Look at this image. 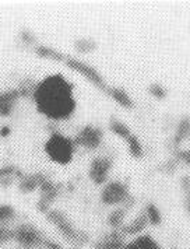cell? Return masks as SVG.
<instances>
[{"mask_svg": "<svg viewBox=\"0 0 190 249\" xmlns=\"http://www.w3.org/2000/svg\"><path fill=\"white\" fill-rule=\"evenodd\" d=\"M188 210H189V213H190V202L188 203Z\"/></svg>", "mask_w": 190, "mask_h": 249, "instance_id": "29", "label": "cell"}, {"mask_svg": "<svg viewBox=\"0 0 190 249\" xmlns=\"http://www.w3.org/2000/svg\"><path fill=\"white\" fill-rule=\"evenodd\" d=\"M14 239L22 249H36L45 242L44 234L31 224H22L14 230Z\"/></svg>", "mask_w": 190, "mask_h": 249, "instance_id": "3", "label": "cell"}, {"mask_svg": "<svg viewBox=\"0 0 190 249\" xmlns=\"http://www.w3.org/2000/svg\"><path fill=\"white\" fill-rule=\"evenodd\" d=\"M34 100L39 112L56 121L69 118L76 108L73 87L60 74L49 76L36 84Z\"/></svg>", "mask_w": 190, "mask_h": 249, "instance_id": "1", "label": "cell"}, {"mask_svg": "<svg viewBox=\"0 0 190 249\" xmlns=\"http://www.w3.org/2000/svg\"><path fill=\"white\" fill-rule=\"evenodd\" d=\"M179 157L182 160H185L188 164H190V151H180L179 153Z\"/></svg>", "mask_w": 190, "mask_h": 249, "instance_id": "26", "label": "cell"}, {"mask_svg": "<svg viewBox=\"0 0 190 249\" xmlns=\"http://www.w3.org/2000/svg\"><path fill=\"white\" fill-rule=\"evenodd\" d=\"M101 197L104 203L118 204L126 202V199L129 197V193H127V188L122 182H111L104 188Z\"/></svg>", "mask_w": 190, "mask_h": 249, "instance_id": "4", "label": "cell"}, {"mask_svg": "<svg viewBox=\"0 0 190 249\" xmlns=\"http://www.w3.org/2000/svg\"><path fill=\"white\" fill-rule=\"evenodd\" d=\"M106 92H109L112 98L118 102V104H121L122 107H124V108H132V107H133L132 98H130L124 91L121 90V89H108Z\"/></svg>", "mask_w": 190, "mask_h": 249, "instance_id": "13", "label": "cell"}, {"mask_svg": "<svg viewBox=\"0 0 190 249\" xmlns=\"http://www.w3.org/2000/svg\"><path fill=\"white\" fill-rule=\"evenodd\" d=\"M189 196H190V192H189Z\"/></svg>", "mask_w": 190, "mask_h": 249, "instance_id": "30", "label": "cell"}, {"mask_svg": "<svg viewBox=\"0 0 190 249\" xmlns=\"http://www.w3.org/2000/svg\"><path fill=\"white\" fill-rule=\"evenodd\" d=\"M66 65L69 68L74 69V70H77L80 71L83 76H86L87 79L91 81V83H94L97 87H100L102 90H108V87H105V84H104V80L100 76V73L95 70V69H92L88 65H86V63H83V62H80L77 59H70V57H67L66 59Z\"/></svg>", "mask_w": 190, "mask_h": 249, "instance_id": "5", "label": "cell"}, {"mask_svg": "<svg viewBox=\"0 0 190 249\" xmlns=\"http://www.w3.org/2000/svg\"><path fill=\"white\" fill-rule=\"evenodd\" d=\"M101 139H102V130L98 127L92 126H86L77 137L74 139V144H81L87 148H97L100 146Z\"/></svg>", "mask_w": 190, "mask_h": 249, "instance_id": "6", "label": "cell"}, {"mask_svg": "<svg viewBox=\"0 0 190 249\" xmlns=\"http://www.w3.org/2000/svg\"><path fill=\"white\" fill-rule=\"evenodd\" d=\"M112 161L109 159H95L89 167V178L95 183H104L106 181L108 172L111 170Z\"/></svg>", "mask_w": 190, "mask_h": 249, "instance_id": "7", "label": "cell"}, {"mask_svg": "<svg viewBox=\"0 0 190 249\" xmlns=\"http://www.w3.org/2000/svg\"><path fill=\"white\" fill-rule=\"evenodd\" d=\"M145 215H147L148 221L151 224H154V226H158L161 223V214H159L158 209L153 203L147 204V214Z\"/></svg>", "mask_w": 190, "mask_h": 249, "instance_id": "19", "label": "cell"}, {"mask_svg": "<svg viewBox=\"0 0 190 249\" xmlns=\"http://www.w3.org/2000/svg\"><path fill=\"white\" fill-rule=\"evenodd\" d=\"M14 209L9 206V204H1L0 206V226H3L4 223L10 221L11 218L14 217Z\"/></svg>", "mask_w": 190, "mask_h": 249, "instance_id": "21", "label": "cell"}, {"mask_svg": "<svg viewBox=\"0 0 190 249\" xmlns=\"http://www.w3.org/2000/svg\"><path fill=\"white\" fill-rule=\"evenodd\" d=\"M123 218H124V210L123 209H116L108 217V223H109V226L118 228V227L122 224Z\"/></svg>", "mask_w": 190, "mask_h": 249, "instance_id": "20", "label": "cell"}, {"mask_svg": "<svg viewBox=\"0 0 190 249\" xmlns=\"http://www.w3.org/2000/svg\"><path fill=\"white\" fill-rule=\"evenodd\" d=\"M7 133H9V127H4V129H3V132H1V135L4 136V135H7Z\"/></svg>", "mask_w": 190, "mask_h": 249, "instance_id": "28", "label": "cell"}, {"mask_svg": "<svg viewBox=\"0 0 190 249\" xmlns=\"http://www.w3.org/2000/svg\"><path fill=\"white\" fill-rule=\"evenodd\" d=\"M122 249H161L155 239L150 235H141L136 238L133 242L123 245Z\"/></svg>", "mask_w": 190, "mask_h": 249, "instance_id": "10", "label": "cell"}, {"mask_svg": "<svg viewBox=\"0 0 190 249\" xmlns=\"http://www.w3.org/2000/svg\"><path fill=\"white\" fill-rule=\"evenodd\" d=\"M46 214H48L49 221H51V223H53L55 226L60 224L62 221H65V220H66V215L63 214L62 212H57V210H51V212H48Z\"/></svg>", "mask_w": 190, "mask_h": 249, "instance_id": "22", "label": "cell"}, {"mask_svg": "<svg viewBox=\"0 0 190 249\" xmlns=\"http://www.w3.org/2000/svg\"><path fill=\"white\" fill-rule=\"evenodd\" d=\"M148 91H150L154 97L159 98V100L167 97V90H165L162 86H159V84H151V86H150V89H148Z\"/></svg>", "mask_w": 190, "mask_h": 249, "instance_id": "24", "label": "cell"}, {"mask_svg": "<svg viewBox=\"0 0 190 249\" xmlns=\"http://www.w3.org/2000/svg\"><path fill=\"white\" fill-rule=\"evenodd\" d=\"M123 245V234L119 231H112L101 238L95 244V249H122Z\"/></svg>", "mask_w": 190, "mask_h": 249, "instance_id": "8", "label": "cell"}, {"mask_svg": "<svg viewBox=\"0 0 190 249\" xmlns=\"http://www.w3.org/2000/svg\"><path fill=\"white\" fill-rule=\"evenodd\" d=\"M126 142H127V144H129V148H130L132 156L136 157V159H140V157L143 156V147H141V144H140L138 139L134 136V135H132V136L129 137Z\"/></svg>", "mask_w": 190, "mask_h": 249, "instance_id": "17", "label": "cell"}, {"mask_svg": "<svg viewBox=\"0 0 190 249\" xmlns=\"http://www.w3.org/2000/svg\"><path fill=\"white\" fill-rule=\"evenodd\" d=\"M45 181L42 174H34V175H25L22 177L21 182H20V191L24 193L33 192L35 191L42 182Z\"/></svg>", "mask_w": 190, "mask_h": 249, "instance_id": "11", "label": "cell"}, {"mask_svg": "<svg viewBox=\"0 0 190 249\" xmlns=\"http://www.w3.org/2000/svg\"><path fill=\"white\" fill-rule=\"evenodd\" d=\"M147 223H148V218H147V215L141 214L138 215L136 220H134L133 223H130L129 226H124L122 228V234L123 235H133V234H137V232H141L147 226Z\"/></svg>", "mask_w": 190, "mask_h": 249, "instance_id": "12", "label": "cell"}, {"mask_svg": "<svg viewBox=\"0 0 190 249\" xmlns=\"http://www.w3.org/2000/svg\"><path fill=\"white\" fill-rule=\"evenodd\" d=\"M11 239H14V231L9 230L7 227L0 226V245L9 242Z\"/></svg>", "mask_w": 190, "mask_h": 249, "instance_id": "23", "label": "cell"}, {"mask_svg": "<svg viewBox=\"0 0 190 249\" xmlns=\"http://www.w3.org/2000/svg\"><path fill=\"white\" fill-rule=\"evenodd\" d=\"M36 53H38L39 56L48 57V59H53V60H59V62L66 60L65 55H62L60 52H57V51L52 49V48H48V46H38V48H36Z\"/></svg>", "mask_w": 190, "mask_h": 249, "instance_id": "15", "label": "cell"}, {"mask_svg": "<svg viewBox=\"0 0 190 249\" xmlns=\"http://www.w3.org/2000/svg\"><path fill=\"white\" fill-rule=\"evenodd\" d=\"M76 49L78 52H83V53H88L91 51H94L97 48V44L92 41V39H78L76 41Z\"/></svg>", "mask_w": 190, "mask_h": 249, "instance_id": "18", "label": "cell"}, {"mask_svg": "<svg viewBox=\"0 0 190 249\" xmlns=\"http://www.w3.org/2000/svg\"><path fill=\"white\" fill-rule=\"evenodd\" d=\"M45 150H46V154L51 157V160H53L55 162L67 164L73 159L74 143L70 139L62 136L59 133H55L46 142Z\"/></svg>", "mask_w": 190, "mask_h": 249, "instance_id": "2", "label": "cell"}, {"mask_svg": "<svg viewBox=\"0 0 190 249\" xmlns=\"http://www.w3.org/2000/svg\"><path fill=\"white\" fill-rule=\"evenodd\" d=\"M22 36H24V39H25L27 42H34L33 35H31L30 31H24V33H22Z\"/></svg>", "mask_w": 190, "mask_h": 249, "instance_id": "27", "label": "cell"}, {"mask_svg": "<svg viewBox=\"0 0 190 249\" xmlns=\"http://www.w3.org/2000/svg\"><path fill=\"white\" fill-rule=\"evenodd\" d=\"M109 127H111V130L115 133V135H118V136H121L124 140H127L129 137L132 136V132H130V129L126 126L122 122H119L118 119H112L111 124H109Z\"/></svg>", "mask_w": 190, "mask_h": 249, "instance_id": "14", "label": "cell"}, {"mask_svg": "<svg viewBox=\"0 0 190 249\" xmlns=\"http://www.w3.org/2000/svg\"><path fill=\"white\" fill-rule=\"evenodd\" d=\"M44 247L45 249H62V247L59 244H56L55 241H46V239H45Z\"/></svg>", "mask_w": 190, "mask_h": 249, "instance_id": "25", "label": "cell"}, {"mask_svg": "<svg viewBox=\"0 0 190 249\" xmlns=\"http://www.w3.org/2000/svg\"><path fill=\"white\" fill-rule=\"evenodd\" d=\"M190 135V119L189 118H183L182 122L178 126V133L175 136V144L178 146L180 143V140H183L185 137H188Z\"/></svg>", "mask_w": 190, "mask_h": 249, "instance_id": "16", "label": "cell"}, {"mask_svg": "<svg viewBox=\"0 0 190 249\" xmlns=\"http://www.w3.org/2000/svg\"><path fill=\"white\" fill-rule=\"evenodd\" d=\"M20 92L18 90H10L0 92V115L1 116H7L13 111V107L16 101L18 100Z\"/></svg>", "mask_w": 190, "mask_h": 249, "instance_id": "9", "label": "cell"}]
</instances>
